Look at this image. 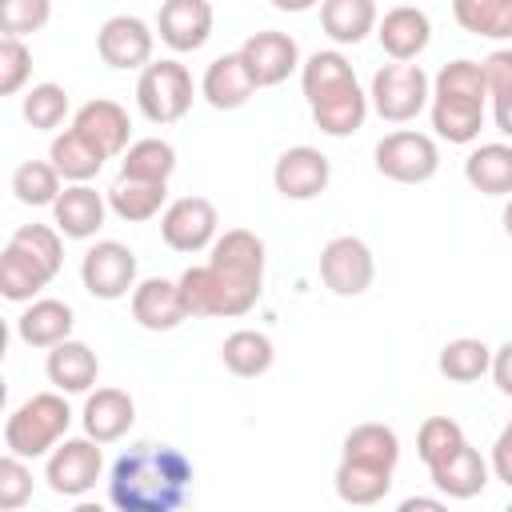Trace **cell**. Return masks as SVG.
<instances>
[{
	"label": "cell",
	"instance_id": "cell-3",
	"mask_svg": "<svg viewBox=\"0 0 512 512\" xmlns=\"http://www.w3.org/2000/svg\"><path fill=\"white\" fill-rule=\"evenodd\" d=\"M68 424H72V408L64 392H36L28 396L20 408L8 412L4 420V448L20 460H36V456H52L60 440H68Z\"/></svg>",
	"mask_w": 512,
	"mask_h": 512
},
{
	"label": "cell",
	"instance_id": "cell-8",
	"mask_svg": "<svg viewBox=\"0 0 512 512\" xmlns=\"http://www.w3.org/2000/svg\"><path fill=\"white\" fill-rule=\"evenodd\" d=\"M216 232H220V212L204 196H180L160 216L164 244L172 252H184V256H196V252L212 248L216 244Z\"/></svg>",
	"mask_w": 512,
	"mask_h": 512
},
{
	"label": "cell",
	"instance_id": "cell-35",
	"mask_svg": "<svg viewBox=\"0 0 512 512\" xmlns=\"http://www.w3.org/2000/svg\"><path fill=\"white\" fill-rule=\"evenodd\" d=\"M336 496L352 508H368V504H380L392 488V472L384 468H368V464H352V460H340L336 464Z\"/></svg>",
	"mask_w": 512,
	"mask_h": 512
},
{
	"label": "cell",
	"instance_id": "cell-31",
	"mask_svg": "<svg viewBox=\"0 0 512 512\" xmlns=\"http://www.w3.org/2000/svg\"><path fill=\"white\" fill-rule=\"evenodd\" d=\"M348 84H356V72H352V64H348L336 48L312 52V56L300 64V88H304L308 108H312V104H320L324 96H332V92L348 88Z\"/></svg>",
	"mask_w": 512,
	"mask_h": 512
},
{
	"label": "cell",
	"instance_id": "cell-53",
	"mask_svg": "<svg viewBox=\"0 0 512 512\" xmlns=\"http://www.w3.org/2000/svg\"><path fill=\"white\" fill-rule=\"evenodd\" d=\"M72 512H104V508H100V504H96V500H80V504H76V508H72Z\"/></svg>",
	"mask_w": 512,
	"mask_h": 512
},
{
	"label": "cell",
	"instance_id": "cell-27",
	"mask_svg": "<svg viewBox=\"0 0 512 512\" xmlns=\"http://www.w3.org/2000/svg\"><path fill=\"white\" fill-rule=\"evenodd\" d=\"M380 12L372 0H324L320 4V28L332 44H360L368 32H376Z\"/></svg>",
	"mask_w": 512,
	"mask_h": 512
},
{
	"label": "cell",
	"instance_id": "cell-17",
	"mask_svg": "<svg viewBox=\"0 0 512 512\" xmlns=\"http://www.w3.org/2000/svg\"><path fill=\"white\" fill-rule=\"evenodd\" d=\"M108 216V196L96 192L92 184H64L60 200L52 204V224L68 240H92L104 228Z\"/></svg>",
	"mask_w": 512,
	"mask_h": 512
},
{
	"label": "cell",
	"instance_id": "cell-25",
	"mask_svg": "<svg viewBox=\"0 0 512 512\" xmlns=\"http://www.w3.org/2000/svg\"><path fill=\"white\" fill-rule=\"evenodd\" d=\"M464 180L480 196H512V144H476L464 160Z\"/></svg>",
	"mask_w": 512,
	"mask_h": 512
},
{
	"label": "cell",
	"instance_id": "cell-41",
	"mask_svg": "<svg viewBox=\"0 0 512 512\" xmlns=\"http://www.w3.org/2000/svg\"><path fill=\"white\" fill-rule=\"evenodd\" d=\"M464 428L452 420V416H428L416 432V456L424 460V468H436L444 464L448 456H456L464 448Z\"/></svg>",
	"mask_w": 512,
	"mask_h": 512
},
{
	"label": "cell",
	"instance_id": "cell-1",
	"mask_svg": "<svg viewBox=\"0 0 512 512\" xmlns=\"http://www.w3.org/2000/svg\"><path fill=\"white\" fill-rule=\"evenodd\" d=\"M192 480V460L180 448L140 440L116 456L108 472V500L116 512H184Z\"/></svg>",
	"mask_w": 512,
	"mask_h": 512
},
{
	"label": "cell",
	"instance_id": "cell-16",
	"mask_svg": "<svg viewBox=\"0 0 512 512\" xmlns=\"http://www.w3.org/2000/svg\"><path fill=\"white\" fill-rule=\"evenodd\" d=\"M376 36H380V48L392 56V64H412L432 40V20H428L424 8L396 4V8H388L380 16Z\"/></svg>",
	"mask_w": 512,
	"mask_h": 512
},
{
	"label": "cell",
	"instance_id": "cell-6",
	"mask_svg": "<svg viewBox=\"0 0 512 512\" xmlns=\"http://www.w3.org/2000/svg\"><path fill=\"white\" fill-rule=\"evenodd\" d=\"M376 172L396 184H428L440 172V144L428 132L396 128L376 144Z\"/></svg>",
	"mask_w": 512,
	"mask_h": 512
},
{
	"label": "cell",
	"instance_id": "cell-19",
	"mask_svg": "<svg viewBox=\"0 0 512 512\" xmlns=\"http://www.w3.org/2000/svg\"><path fill=\"white\" fill-rule=\"evenodd\" d=\"M80 424H84V436H88V440L112 444V440L128 436V428L136 424V400H132L124 388H96V392H88V400H84Z\"/></svg>",
	"mask_w": 512,
	"mask_h": 512
},
{
	"label": "cell",
	"instance_id": "cell-26",
	"mask_svg": "<svg viewBox=\"0 0 512 512\" xmlns=\"http://www.w3.org/2000/svg\"><path fill=\"white\" fill-rule=\"evenodd\" d=\"M104 160H108V156H104L96 144H88L76 128L56 132L52 144H48V164H52V168L60 172V180H68V184H88L92 176H100Z\"/></svg>",
	"mask_w": 512,
	"mask_h": 512
},
{
	"label": "cell",
	"instance_id": "cell-36",
	"mask_svg": "<svg viewBox=\"0 0 512 512\" xmlns=\"http://www.w3.org/2000/svg\"><path fill=\"white\" fill-rule=\"evenodd\" d=\"M452 20L484 40H512V0H452Z\"/></svg>",
	"mask_w": 512,
	"mask_h": 512
},
{
	"label": "cell",
	"instance_id": "cell-38",
	"mask_svg": "<svg viewBox=\"0 0 512 512\" xmlns=\"http://www.w3.org/2000/svg\"><path fill=\"white\" fill-rule=\"evenodd\" d=\"M432 96L440 100H468V104H484L488 100V80L480 60H448L436 76H432Z\"/></svg>",
	"mask_w": 512,
	"mask_h": 512
},
{
	"label": "cell",
	"instance_id": "cell-33",
	"mask_svg": "<svg viewBox=\"0 0 512 512\" xmlns=\"http://www.w3.org/2000/svg\"><path fill=\"white\" fill-rule=\"evenodd\" d=\"M428 116H432L436 136L448 140V144H476V140H480V128H484V104L440 100V96H432Z\"/></svg>",
	"mask_w": 512,
	"mask_h": 512
},
{
	"label": "cell",
	"instance_id": "cell-44",
	"mask_svg": "<svg viewBox=\"0 0 512 512\" xmlns=\"http://www.w3.org/2000/svg\"><path fill=\"white\" fill-rule=\"evenodd\" d=\"M32 500V472L20 456L4 452L0 460V512H16Z\"/></svg>",
	"mask_w": 512,
	"mask_h": 512
},
{
	"label": "cell",
	"instance_id": "cell-45",
	"mask_svg": "<svg viewBox=\"0 0 512 512\" xmlns=\"http://www.w3.org/2000/svg\"><path fill=\"white\" fill-rule=\"evenodd\" d=\"M48 16H52L48 0H8V4L0 8V28H4V36L20 40L24 32L44 28V24H48Z\"/></svg>",
	"mask_w": 512,
	"mask_h": 512
},
{
	"label": "cell",
	"instance_id": "cell-11",
	"mask_svg": "<svg viewBox=\"0 0 512 512\" xmlns=\"http://www.w3.org/2000/svg\"><path fill=\"white\" fill-rule=\"evenodd\" d=\"M152 44H156L152 28H148L140 16H128V12L108 16V20L100 24V32H96V52H100V60H104L108 68H120V72H132V68L144 72V68L152 64Z\"/></svg>",
	"mask_w": 512,
	"mask_h": 512
},
{
	"label": "cell",
	"instance_id": "cell-23",
	"mask_svg": "<svg viewBox=\"0 0 512 512\" xmlns=\"http://www.w3.org/2000/svg\"><path fill=\"white\" fill-rule=\"evenodd\" d=\"M428 476H432V484H436L448 500H472V496H480V492L488 488L492 468H488V460H484L472 444H464L456 456H448L444 464L428 468Z\"/></svg>",
	"mask_w": 512,
	"mask_h": 512
},
{
	"label": "cell",
	"instance_id": "cell-34",
	"mask_svg": "<svg viewBox=\"0 0 512 512\" xmlns=\"http://www.w3.org/2000/svg\"><path fill=\"white\" fill-rule=\"evenodd\" d=\"M436 368H440V376L452 380V384H472V380H480L484 372H492V348H488L484 340H476V336H456V340H448V344L440 348Z\"/></svg>",
	"mask_w": 512,
	"mask_h": 512
},
{
	"label": "cell",
	"instance_id": "cell-20",
	"mask_svg": "<svg viewBox=\"0 0 512 512\" xmlns=\"http://www.w3.org/2000/svg\"><path fill=\"white\" fill-rule=\"evenodd\" d=\"M200 96H204L216 112H236V108H244V104L256 96V80L248 76L240 52H224V56H216V60L204 68V76H200Z\"/></svg>",
	"mask_w": 512,
	"mask_h": 512
},
{
	"label": "cell",
	"instance_id": "cell-30",
	"mask_svg": "<svg viewBox=\"0 0 512 512\" xmlns=\"http://www.w3.org/2000/svg\"><path fill=\"white\" fill-rule=\"evenodd\" d=\"M108 196V212H116L124 224H144L152 216H164V200H168V184H140V180H124L116 176V184L104 192Z\"/></svg>",
	"mask_w": 512,
	"mask_h": 512
},
{
	"label": "cell",
	"instance_id": "cell-54",
	"mask_svg": "<svg viewBox=\"0 0 512 512\" xmlns=\"http://www.w3.org/2000/svg\"><path fill=\"white\" fill-rule=\"evenodd\" d=\"M504 512H512V500H508V508H504Z\"/></svg>",
	"mask_w": 512,
	"mask_h": 512
},
{
	"label": "cell",
	"instance_id": "cell-4",
	"mask_svg": "<svg viewBox=\"0 0 512 512\" xmlns=\"http://www.w3.org/2000/svg\"><path fill=\"white\" fill-rule=\"evenodd\" d=\"M196 100L192 72L180 60H152L136 80V108L152 124H176Z\"/></svg>",
	"mask_w": 512,
	"mask_h": 512
},
{
	"label": "cell",
	"instance_id": "cell-50",
	"mask_svg": "<svg viewBox=\"0 0 512 512\" xmlns=\"http://www.w3.org/2000/svg\"><path fill=\"white\" fill-rule=\"evenodd\" d=\"M396 512H448V504L436 496H408L396 504Z\"/></svg>",
	"mask_w": 512,
	"mask_h": 512
},
{
	"label": "cell",
	"instance_id": "cell-49",
	"mask_svg": "<svg viewBox=\"0 0 512 512\" xmlns=\"http://www.w3.org/2000/svg\"><path fill=\"white\" fill-rule=\"evenodd\" d=\"M492 384H496L504 396H512V340L492 352Z\"/></svg>",
	"mask_w": 512,
	"mask_h": 512
},
{
	"label": "cell",
	"instance_id": "cell-18",
	"mask_svg": "<svg viewBox=\"0 0 512 512\" xmlns=\"http://www.w3.org/2000/svg\"><path fill=\"white\" fill-rule=\"evenodd\" d=\"M132 320L148 332H172L188 320V308L180 300V284L164 276H148L132 292Z\"/></svg>",
	"mask_w": 512,
	"mask_h": 512
},
{
	"label": "cell",
	"instance_id": "cell-40",
	"mask_svg": "<svg viewBox=\"0 0 512 512\" xmlns=\"http://www.w3.org/2000/svg\"><path fill=\"white\" fill-rule=\"evenodd\" d=\"M48 284H52V280H48L32 260H24L16 248L4 244V252H0V296H4V300H12V304H32V300H40V292H44Z\"/></svg>",
	"mask_w": 512,
	"mask_h": 512
},
{
	"label": "cell",
	"instance_id": "cell-24",
	"mask_svg": "<svg viewBox=\"0 0 512 512\" xmlns=\"http://www.w3.org/2000/svg\"><path fill=\"white\" fill-rule=\"evenodd\" d=\"M368 108H372V104H368V92H364L360 80H356V84H348V88L324 96L320 104H312V120H316V128H320L324 136L344 140V136H352V132L364 128Z\"/></svg>",
	"mask_w": 512,
	"mask_h": 512
},
{
	"label": "cell",
	"instance_id": "cell-46",
	"mask_svg": "<svg viewBox=\"0 0 512 512\" xmlns=\"http://www.w3.org/2000/svg\"><path fill=\"white\" fill-rule=\"evenodd\" d=\"M180 300L188 308V320L212 316V280H208V264H192L180 272Z\"/></svg>",
	"mask_w": 512,
	"mask_h": 512
},
{
	"label": "cell",
	"instance_id": "cell-5",
	"mask_svg": "<svg viewBox=\"0 0 512 512\" xmlns=\"http://www.w3.org/2000/svg\"><path fill=\"white\" fill-rule=\"evenodd\" d=\"M368 104L388 124H408L432 104V80L420 64H384L372 76Z\"/></svg>",
	"mask_w": 512,
	"mask_h": 512
},
{
	"label": "cell",
	"instance_id": "cell-52",
	"mask_svg": "<svg viewBox=\"0 0 512 512\" xmlns=\"http://www.w3.org/2000/svg\"><path fill=\"white\" fill-rule=\"evenodd\" d=\"M500 224H504V236L512 240V196L504 200V212H500Z\"/></svg>",
	"mask_w": 512,
	"mask_h": 512
},
{
	"label": "cell",
	"instance_id": "cell-22",
	"mask_svg": "<svg viewBox=\"0 0 512 512\" xmlns=\"http://www.w3.org/2000/svg\"><path fill=\"white\" fill-rule=\"evenodd\" d=\"M44 372H48L52 392L80 396V392H92V384L100 376V360H96V352L84 340H64V344H56L48 352Z\"/></svg>",
	"mask_w": 512,
	"mask_h": 512
},
{
	"label": "cell",
	"instance_id": "cell-9",
	"mask_svg": "<svg viewBox=\"0 0 512 512\" xmlns=\"http://www.w3.org/2000/svg\"><path fill=\"white\" fill-rule=\"evenodd\" d=\"M320 280L336 296H364L376 280L372 248L360 236H332L320 252Z\"/></svg>",
	"mask_w": 512,
	"mask_h": 512
},
{
	"label": "cell",
	"instance_id": "cell-21",
	"mask_svg": "<svg viewBox=\"0 0 512 512\" xmlns=\"http://www.w3.org/2000/svg\"><path fill=\"white\" fill-rule=\"evenodd\" d=\"M72 328H76V312L72 304L56 300V296H40L32 300L20 316H16V336L28 344V348H56L64 340H72Z\"/></svg>",
	"mask_w": 512,
	"mask_h": 512
},
{
	"label": "cell",
	"instance_id": "cell-39",
	"mask_svg": "<svg viewBox=\"0 0 512 512\" xmlns=\"http://www.w3.org/2000/svg\"><path fill=\"white\" fill-rule=\"evenodd\" d=\"M60 172L48 160H24L12 172V196L24 208H52L60 200Z\"/></svg>",
	"mask_w": 512,
	"mask_h": 512
},
{
	"label": "cell",
	"instance_id": "cell-13",
	"mask_svg": "<svg viewBox=\"0 0 512 512\" xmlns=\"http://www.w3.org/2000/svg\"><path fill=\"white\" fill-rule=\"evenodd\" d=\"M328 180H332V164L312 144H296L280 152L272 164V184L284 200H316L328 188Z\"/></svg>",
	"mask_w": 512,
	"mask_h": 512
},
{
	"label": "cell",
	"instance_id": "cell-7",
	"mask_svg": "<svg viewBox=\"0 0 512 512\" xmlns=\"http://www.w3.org/2000/svg\"><path fill=\"white\" fill-rule=\"evenodd\" d=\"M80 284L96 300H124L136 292V252L120 240H96L80 260Z\"/></svg>",
	"mask_w": 512,
	"mask_h": 512
},
{
	"label": "cell",
	"instance_id": "cell-48",
	"mask_svg": "<svg viewBox=\"0 0 512 512\" xmlns=\"http://www.w3.org/2000/svg\"><path fill=\"white\" fill-rule=\"evenodd\" d=\"M488 468H492V476H496L500 484L512 488V420L500 428V436H496V444H492V460H488Z\"/></svg>",
	"mask_w": 512,
	"mask_h": 512
},
{
	"label": "cell",
	"instance_id": "cell-10",
	"mask_svg": "<svg viewBox=\"0 0 512 512\" xmlns=\"http://www.w3.org/2000/svg\"><path fill=\"white\" fill-rule=\"evenodd\" d=\"M104 472L100 444L88 436H68L56 444V452L44 464V480L56 496H88Z\"/></svg>",
	"mask_w": 512,
	"mask_h": 512
},
{
	"label": "cell",
	"instance_id": "cell-2",
	"mask_svg": "<svg viewBox=\"0 0 512 512\" xmlns=\"http://www.w3.org/2000/svg\"><path fill=\"white\" fill-rule=\"evenodd\" d=\"M212 316H244L264 292V240L248 228H228L208 248Z\"/></svg>",
	"mask_w": 512,
	"mask_h": 512
},
{
	"label": "cell",
	"instance_id": "cell-15",
	"mask_svg": "<svg viewBox=\"0 0 512 512\" xmlns=\"http://www.w3.org/2000/svg\"><path fill=\"white\" fill-rule=\"evenodd\" d=\"M156 28L172 52H196L212 36V4L208 0H164L156 12Z\"/></svg>",
	"mask_w": 512,
	"mask_h": 512
},
{
	"label": "cell",
	"instance_id": "cell-37",
	"mask_svg": "<svg viewBox=\"0 0 512 512\" xmlns=\"http://www.w3.org/2000/svg\"><path fill=\"white\" fill-rule=\"evenodd\" d=\"M8 248H16L24 260H32L48 280H56V272L64 264V244H60L56 224H20L8 236Z\"/></svg>",
	"mask_w": 512,
	"mask_h": 512
},
{
	"label": "cell",
	"instance_id": "cell-32",
	"mask_svg": "<svg viewBox=\"0 0 512 512\" xmlns=\"http://www.w3.org/2000/svg\"><path fill=\"white\" fill-rule=\"evenodd\" d=\"M176 172V148L160 136H144L132 140V148L120 156V176L124 180H140V184H168V176Z\"/></svg>",
	"mask_w": 512,
	"mask_h": 512
},
{
	"label": "cell",
	"instance_id": "cell-51",
	"mask_svg": "<svg viewBox=\"0 0 512 512\" xmlns=\"http://www.w3.org/2000/svg\"><path fill=\"white\" fill-rule=\"evenodd\" d=\"M492 120L504 136H512V96L508 100H492Z\"/></svg>",
	"mask_w": 512,
	"mask_h": 512
},
{
	"label": "cell",
	"instance_id": "cell-47",
	"mask_svg": "<svg viewBox=\"0 0 512 512\" xmlns=\"http://www.w3.org/2000/svg\"><path fill=\"white\" fill-rule=\"evenodd\" d=\"M484 80H488V100H508L512 96V48H496L480 60Z\"/></svg>",
	"mask_w": 512,
	"mask_h": 512
},
{
	"label": "cell",
	"instance_id": "cell-29",
	"mask_svg": "<svg viewBox=\"0 0 512 512\" xmlns=\"http://www.w3.org/2000/svg\"><path fill=\"white\" fill-rule=\"evenodd\" d=\"M220 360H224V368H228L232 376L256 380V376H264V372L272 368L276 348H272V340H268L264 332H256V328H236L232 336H224Z\"/></svg>",
	"mask_w": 512,
	"mask_h": 512
},
{
	"label": "cell",
	"instance_id": "cell-12",
	"mask_svg": "<svg viewBox=\"0 0 512 512\" xmlns=\"http://www.w3.org/2000/svg\"><path fill=\"white\" fill-rule=\"evenodd\" d=\"M240 60H244L248 76L256 80V88H276L300 68V48L288 32L260 28L240 44Z\"/></svg>",
	"mask_w": 512,
	"mask_h": 512
},
{
	"label": "cell",
	"instance_id": "cell-43",
	"mask_svg": "<svg viewBox=\"0 0 512 512\" xmlns=\"http://www.w3.org/2000/svg\"><path fill=\"white\" fill-rule=\"evenodd\" d=\"M32 76V52L24 40L0 36V96H16Z\"/></svg>",
	"mask_w": 512,
	"mask_h": 512
},
{
	"label": "cell",
	"instance_id": "cell-14",
	"mask_svg": "<svg viewBox=\"0 0 512 512\" xmlns=\"http://www.w3.org/2000/svg\"><path fill=\"white\" fill-rule=\"evenodd\" d=\"M72 128H76L88 144H96L108 160H112V156H124V152L132 148V120H128V112H124V104L104 100V96L80 104L76 116H72Z\"/></svg>",
	"mask_w": 512,
	"mask_h": 512
},
{
	"label": "cell",
	"instance_id": "cell-28",
	"mask_svg": "<svg viewBox=\"0 0 512 512\" xmlns=\"http://www.w3.org/2000/svg\"><path fill=\"white\" fill-rule=\"evenodd\" d=\"M340 460H352V464H368V468H384L392 472L396 460H400V440L388 424L380 420H368V424H356L348 436H344V452Z\"/></svg>",
	"mask_w": 512,
	"mask_h": 512
},
{
	"label": "cell",
	"instance_id": "cell-42",
	"mask_svg": "<svg viewBox=\"0 0 512 512\" xmlns=\"http://www.w3.org/2000/svg\"><path fill=\"white\" fill-rule=\"evenodd\" d=\"M20 112H24V120H28L36 132H52V128H60L64 116H68V92H64L60 84H52V80L32 84V88L24 92Z\"/></svg>",
	"mask_w": 512,
	"mask_h": 512
}]
</instances>
